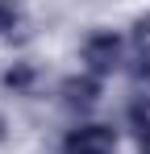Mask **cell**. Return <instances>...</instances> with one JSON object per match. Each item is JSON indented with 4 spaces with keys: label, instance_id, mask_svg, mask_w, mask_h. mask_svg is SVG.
<instances>
[{
    "label": "cell",
    "instance_id": "6da1fadb",
    "mask_svg": "<svg viewBox=\"0 0 150 154\" xmlns=\"http://www.w3.org/2000/svg\"><path fill=\"white\" fill-rule=\"evenodd\" d=\"M63 154H117V129L108 125H79L67 133Z\"/></svg>",
    "mask_w": 150,
    "mask_h": 154
},
{
    "label": "cell",
    "instance_id": "7a4b0ae2",
    "mask_svg": "<svg viewBox=\"0 0 150 154\" xmlns=\"http://www.w3.org/2000/svg\"><path fill=\"white\" fill-rule=\"evenodd\" d=\"M83 63H88V71L96 79L108 75V71L121 63V38L108 33V29H104V33H92V38L83 42Z\"/></svg>",
    "mask_w": 150,
    "mask_h": 154
},
{
    "label": "cell",
    "instance_id": "3957f363",
    "mask_svg": "<svg viewBox=\"0 0 150 154\" xmlns=\"http://www.w3.org/2000/svg\"><path fill=\"white\" fill-rule=\"evenodd\" d=\"M58 96H63V104H67L71 112H88V108L100 100V79L96 75H71V79H63Z\"/></svg>",
    "mask_w": 150,
    "mask_h": 154
},
{
    "label": "cell",
    "instance_id": "277c9868",
    "mask_svg": "<svg viewBox=\"0 0 150 154\" xmlns=\"http://www.w3.org/2000/svg\"><path fill=\"white\" fill-rule=\"evenodd\" d=\"M129 42H133V79L150 83V17H138L133 21V33H129Z\"/></svg>",
    "mask_w": 150,
    "mask_h": 154
},
{
    "label": "cell",
    "instance_id": "5b68a950",
    "mask_svg": "<svg viewBox=\"0 0 150 154\" xmlns=\"http://www.w3.org/2000/svg\"><path fill=\"white\" fill-rule=\"evenodd\" d=\"M129 121L138 129V142H142V154H150V96H138L129 104Z\"/></svg>",
    "mask_w": 150,
    "mask_h": 154
},
{
    "label": "cell",
    "instance_id": "8992f818",
    "mask_svg": "<svg viewBox=\"0 0 150 154\" xmlns=\"http://www.w3.org/2000/svg\"><path fill=\"white\" fill-rule=\"evenodd\" d=\"M4 88H8V92H29V88H33V67H29V63L8 67V71H4Z\"/></svg>",
    "mask_w": 150,
    "mask_h": 154
},
{
    "label": "cell",
    "instance_id": "52a82bcc",
    "mask_svg": "<svg viewBox=\"0 0 150 154\" xmlns=\"http://www.w3.org/2000/svg\"><path fill=\"white\" fill-rule=\"evenodd\" d=\"M17 25H21V13H17L8 0H0V33L13 38V29H17Z\"/></svg>",
    "mask_w": 150,
    "mask_h": 154
},
{
    "label": "cell",
    "instance_id": "ba28073f",
    "mask_svg": "<svg viewBox=\"0 0 150 154\" xmlns=\"http://www.w3.org/2000/svg\"><path fill=\"white\" fill-rule=\"evenodd\" d=\"M0 137H4V117H0Z\"/></svg>",
    "mask_w": 150,
    "mask_h": 154
}]
</instances>
